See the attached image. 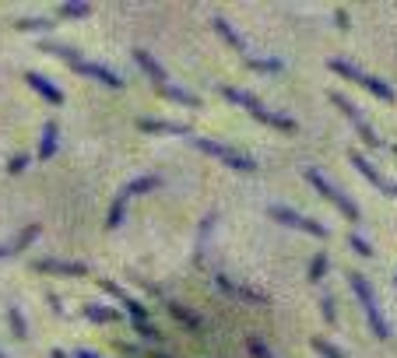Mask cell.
<instances>
[{
	"mask_svg": "<svg viewBox=\"0 0 397 358\" xmlns=\"http://www.w3.org/2000/svg\"><path fill=\"white\" fill-rule=\"evenodd\" d=\"M42 50L53 53V57H60L71 71H78V74L99 81V85H105V88H123V85H127L116 71H109V67H102V64H92V60H81L78 50H71V46H64V42H42Z\"/></svg>",
	"mask_w": 397,
	"mask_h": 358,
	"instance_id": "obj_1",
	"label": "cell"
},
{
	"mask_svg": "<svg viewBox=\"0 0 397 358\" xmlns=\"http://www.w3.org/2000/svg\"><path fill=\"white\" fill-rule=\"evenodd\" d=\"M221 95L229 98V102H236V105H243L253 120H260V123H267V127H275V130H296V120H289V116H282V112H271V109H264V102L260 98H253V95H246V91H239V88H225L221 85Z\"/></svg>",
	"mask_w": 397,
	"mask_h": 358,
	"instance_id": "obj_2",
	"label": "cell"
},
{
	"mask_svg": "<svg viewBox=\"0 0 397 358\" xmlns=\"http://www.w3.org/2000/svg\"><path fill=\"white\" fill-rule=\"evenodd\" d=\"M348 284H352V291L359 295V302H362V313H366V320H369V327H373V334L384 341L391 330H387V320H384V313H380V306H376V295H373V288H369V281L359 274V270H352L348 274Z\"/></svg>",
	"mask_w": 397,
	"mask_h": 358,
	"instance_id": "obj_3",
	"label": "cell"
},
{
	"mask_svg": "<svg viewBox=\"0 0 397 358\" xmlns=\"http://www.w3.org/2000/svg\"><path fill=\"white\" fill-rule=\"evenodd\" d=\"M155 186H162V176H141V179H134V183H127V186L116 193L105 225H109V229H120V225H123V211H127V204H130L137 193H148V190H155Z\"/></svg>",
	"mask_w": 397,
	"mask_h": 358,
	"instance_id": "obj_4",
	"label": "cell"
},
{
	"mask_svg": "<svg viewBox=\"0 0 397 358\" xmlns=\"http://www.w3.org/2000/svg\"><path fill=\"white\" fill-rule=\"evenodd\" d=\"M190 144L204 151V155H211V158H218V162H225L229 169H236V173H257V162L253 158H246V155H239V151H232V148H225V144H218V141H207V137H190Z\"/></svg>",
	"mask_w": 397,
	"mask_h": 358,
	"instance_id": "obj_5",
	"label": "cell"
},
{
	"mask_svg": "<svg viewBox=\"0 0 397 358\" xmlns=\"http://www.w3.org/2000/svg\"><path fill=\"white\" fill-rule=\"evenodd\" d=\"M327 67H330L334 74H341V78H348V81H355V85H362V88H366V91H373L376 98H387V102L394 98V88H391V85H384L380 78H373V74H366V71H359V67H355V64H348V60H330Z\"/></svg>",
	"mask_w": 397,
	"mask_h": 358,
	"instance_id": "obj_6",
	"label": "cell"
},
{
	"mask_svg": "<svg viewBox=\"0 0 397 358\" xmlns=\"http://www.w3.org/2000/svg\"><path fill=\"white\" fill-rule=\"evenodd\" d=\"M302 176L309 179V186H316V193H323V197H327V200H330L341 214H345V221H359V207H355V200H352V197H345L338 186H330L327 179L316 173V169H306Z\"/></svg>",
	"mask_w": 397,
	"mask_h": 358,
	"instance_id": "obj_7",
	"label": "cell"
},
{
	"mask_svg": "<svg viewBox=\"0 0 397 358\" xmlns=\"http://www.w3.org/2000/svg\"><path fill=\"white\" fill-rule=\"evenodd\" d=\"M267 218H275V221H282V225H289V229H299V232H309V236H316V239H327V236H330L327 225H320V221L299 214V211L285 207V204H271V207H267Z\"/></svg>",
	"mask_w": 397,
	"mask_h": 358,
	"instance_id": "obj_8",
	"label": "cell"
},
{
	"mask_svg": "<svg viewBox=\"0 0 397 358\" xmlns=\"http://www.w3.org/2000/svg\"><path fill=\"white\" fill-rule=\"evenodd\" d=\"M330 102H334V105H338V109H341V112H345V116L352 120V127L359 130V137H362V141H366L369 148H384V141H380V137L373 134V127H369V123L362 120V112L355 109V102H352L348 95H341V91H330Z\"/></svg>",
	"mask_w": 397,
	"mask_h": 358,
	"instance_id": "obj_9",
	"label": "cell"
},
{
	"mask_svg": "<svg viewBox=\"0 0 397 358\" xmlns=\"http://www.w3.org/2000/svg\"><path fill=\"white\" fill-rule=\"evenodd\" d=\"M352 166H355V169H359L362 176L369 179V183H373V186H376V190H380L384 197H397V183H394V179L384 176V173H380V169H376V166H373V162H369L366 155L352 151Z\"/></svg>",
	"mask_w": 397,
	"mask_h": 358,
	"instance_id": "obj_10",
	"label": "cell"
},
{
	"mask_svg": "<svg viewBox=\"0 0 397 358\" xmlns=\"http://www.w3.org/2000/svg\"><path fill=\"white\" fill-rule=\"evenodd\" d=\"M134 60H137V67H141V71H144V74H148V78L155 81V88H162V85H169V78H166V71L159 67V60H155V57H151L148 50H134Z\"/></svg>",
	"mask_w": 397,
	"mask_h": 358,
	"instance_id": "obj_11",
	"label": "cell"
},
{
	"mask_svg": "<svg viewBox=\"0 0 397 358\" xmlns=\"http://www.w3.org/2000/svg\"><path fill=\"white\" fill-rule=\"evenodd\" d=\"M211 25H214V32H218V35H221V39H225L232 50H236V53H243V60H250V46L243 42V35H239V32H236V28L225 21V18H214Z\"/></svg>",
	"mask_w": 397,
	"mask_h": 358,
	"instance_id": "obj_12",
	"label": "cell"
},
{
	"mask_svg": "<svg viewBox=\"0 0 397 358\" xmlns=\"http://www.w3.org/2000/svg\"><path fill=\"white\" fill-rule=\"evenodd\" d=\"M25 81H28V88L32 91H39L46 102H53V105H60V102H64V91L57 88V85H50V78H42V74H32V71H28V74H25Z\"/></svg>",
	"mask_w": 397,
	"mask_h": 358,
	"instance_id": "obj_13",
	"label": "cell"
},
{
	"mask_svg": "<svg viewBox=\"0 0 397 358\" xmlns=\"http://www.w3.org/2000/svg\"><path fill=\"white\" fill-rule=\"evenodd\" d=\"M35 270H50V274H64V277H85L88 267L85 264H67V260H35Z\"/></svg>",
	"mask_w": 397,
	"mask_h": 358,
	"instance_id": "obj_14",
	"label": "cell"
},
{
	"mask_svg": "<svg viewBox=\"0 0 397 358\" xmlns=\"http://www.w3.org/2000/svg\"><path fill=\"white\" fill-rule=\"evenodd\" d=\"M141 130H151V134H180V137H194V130L187 123H162V120H137Z\"/></svg>",
	"mask_w": 397,
	"mask_h": 358,
	"instance_id": "obj_15",
	"label": "cell"
},
{
	"mask_svg": "<svg viewBox=\"0 0 397 358\" xmlns=\"http://www.w3.org/2000/svg\"><path fill=\"white\" fill-rule=\"evenodd\" d=\"M57 141H60V127H57V120H46V127H42V141H39V158H42V162L57 155Z\"/></svg>",
	"mask_w": 397,
	"mask_h": 358,
	"instance_id": "obj_16",
	"label": "cell"
},
{
	"mask_svg": "<svg viewBox=\"0 0 397 358\" xmlns=\"http://www.w3.org/2000/svg\"><path fill=\"white\" fill-rule=\"evenodd\" d=\"M35 236H39V225H28V229H21V232H18L11 243H4V246H0V257H14V253H21V250H25V246H28Z\"/></svg>",
	"mask_w": 397,
	"mask_h": 358,
	"instance_id": "obj_17",
	"label": "cell"
},
{
	"mask_svg": "<svg viewBox=\"0 0 397 358\" xmlns=\"http://www.w3.org/2000/svg\"><path fill=\"white\" fill-rule=\"evenodd\" d=\"M81 313H85V320H92V323H113V320H120L116 309H102V306H85Z\"/></svg>",
	"mask_w": 397,
	"mask_h": 358,
	"instance_id": "obj_18",
	"label": "cell"
},
{
	"mask_svg": "<svg viewBox=\"0 0 397 358\" xmlns=\"http://www.w3.org/2000/svg\"><path fill=\"white\" fill-rule=\"evenodd\" d=\"M159 95H166V98H173V102H183V105H197V95L176 88V85H162V88H159Z\"/></svg>",
	"mask_w": 397,
	"mask_h": 358,
	"instance_id": "obj_19",
	"label": "cell"
},
{
	"mask_svg": "<svg viewBox=\"0 0 397 358\" xmlns=\"http://www.w3.org/2000/svg\"><path fill=\"white\" fill-rule=\"evenodd\" d=\"M53 25H57V18H21L18 21L21 32H42V28H53Z\"/></svg>",
	"mask_w": 397,
	"mask_h": 358,
	"instance_id": "obj_20",
	"label": "cell"
},
{
	"mask_svg": "<svg viewBox=\"0 0 397 358\" xmlns=\"http://www.w3.org/2000/svg\"><path fill=\"white\" fill-rule=\"evenodd\" d=\"M85 14H92L88 4H60L57 7V18H85Z\"/></svg>",
	"mask_w": 397,
	"mask_h": 358,
	"instance_id": "obj_21",
	"label": "cell"
},
{
	"mask_svg": "<svg viewBox=\"0 0 397 358\" xmlns=\"http://www.w3.org/2000/svg\"><path fill=\"white\" fill-rule=\"evenodd\" d=\"M309 345H313V352H320L323 358H348L341 348H334V345H330V341H323V337H313Z\"/></svg>",
	"mask_w": 397,
	"mask_h": 358,
	"instance_id": "obj_22",
	"label": "cell"
},
{
	"mask_svg": "<svg viewBox=\"0 0 397 358\" xmlns=\"http://www.w3.org/2000/svg\"><path fill=\"white\" fill-rule=\"evenodd\" d=\"M246 67L264 71V74H275V71H282V60H260V57H250V60H246Z\"/></svg>",
	"mask_w": 397,
	"mask_h": 358,
	"instance_id": "obj_23",
	"label": "cell"
},
{
	"mask_svg": "<svg viewBox=\"0 0 397 358\" xmlns=\"http://www.w3.org/2000/svg\"><path fill=\"white\" fill-rule=\"evenodd\" d=\"M348 246H352V250H355L359 257H366V260H369V257L376 253V250H373V246H369V243H366V239L359 236V232H352V236H348Z\"/></svg>",
	"mask_w": 397,
	"mask_h": 358,
	"instance_id": "obj_24",
	"label": "cell"
},
{
	"mask_svg": "<svg viewBox=\"0 0 397 358\" xmlns=\"http://www.w3.org/2000/svg\"><path fill=\"white\" fill-rule=\"evenodd\" d=\"M323 270H327V253H316V257L309 260V281H320Z\"/></svg>",
	"mask_w": 397,
	"mask_h": 358,
	"instance_id": "obj_25",
	"label": "cell"
},
{
	"mask_svg": "<svg viewBox=\"0 0 397 358\" xmlns=\"http://www.w3.org/2000/svg\"><path fill=\"white\" fill-rule=\"evenodd\" d=\"M320 306H323V320H327V323H338V309H334V299H330V295H323V302H320Z\"/></svg>",
	"mask_w": 397,
	"mask_h": 358,
	"instance_id": "obj_26",
	"label": "cell"
},
{
	"mask_svg": "<svg viewBox=\"0 0 397 358\" xmlns=\"http://www.w3.org/2000/svg\"><path fill=\"white\" fill-rule=\"evenodd\" d=\"M246 345H250V355H253V358H275L267 348H264V341H253V337H250Z\"/></svg>",
	"mask_w": 397,
	"mask_h": 358,
	"instance_id": "obj_27",
	"label": "cell"
},
{
	"mask_svg": "<svg viewBox=\"0 0 397 358\" xmlns=\"http://www.w3.org/2000/svg\"><path fill=\"white\" fill-rule=\"evenodd\" d=\"M11 327H14V337H25V323H21V313L11 309Z\"/></svg>",
	"mask_w": 397,
	"mask_h": 358,
	"instance_id": "obj_28",
	"label": "cell"
},
{
	"mask_svg": "<svg viewBox=\"0 0 397 358\" xmlns=\"http://www.w3.org/2000/svg\"><path fill=\"white\" fill-rule=\"evenodd\" d=\"M25 166H28V155H14V158H11V166H7V169H11V173H21V169H25Z\"/></svg>",
	"mask_w": 397,
	"mask_h": 358,
	"instance_id": "obj_29",
	"label": "cell"
},
{
	"mask_svg": "<svg viewBox=\"0 0 397 358\" xmlns=\"http://www.w3.org/2000/svg\"><path fill=\"white\" fill-rule=\"evenodd\" d=\"M74 358H99V355H92V352H78Z\"/></svg>",
	"mask_w": 397,
	"mask_h": 358,
	"instance_id": "obj_30",
	"label": "cell"
},
{
	"mask_svg": "<svg viewBox=\"0 0 397 358\" xmlns=\"http://www.w3.org/2000/svg\"><path fill=\"white\" fill-rule=\"evenodd\" d=\"M50 358H64V352H53V355H50Z\"/></svg>",
	"mask_w": 397,
	"mask_h": 358,
	"instance_id": "obj_31",
	"label": "cell"
},
{
	"mask_svg": "<svg viewBox=\"0 0 397 358\" xmlns=\"http://www.w3.org/2000/svg\"><path fill=\"white\" fill-rule=\"evenodd\" d=\"M394 284H397V274H394Z\"/></svg>",
	"mask_w": 397,
	"mask_h": 358,
	"instance_id": "obj_32",
	"label": "cell"
},
{
	"mask_svg": "<svg viewBox=\"0 0 397 358\" xmlns=\"http://www.w3.org/2000/svg\"><path fill=\"white\" fill-rule=\"evenodd\" d=\"M394 155H397V148H394Z\"/></svg>",
	"mask_w": 397,
	"mask_h": 358,
	"instance_id": "obj_33",
	"label": "cell"
},
{
	"mask_svg": "<svg viewBox=\"0 0 397 358\" xmlns=\"http://www.w3.org/2000/svg\"><path fill=\"white\" fill-rule=\"evenodd\" d=\"M0 358H4V355H0Z\"/></svg>",
	"mask_w": 397,
	"mask_h": 358,
	"instance_id": "obj_34",
	"label": "cell"
}]
</instances>
